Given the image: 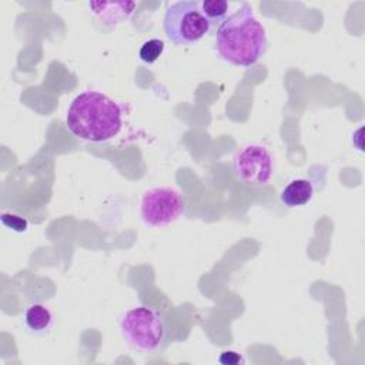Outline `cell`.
I'll use <instances>...</instances> for the list:
<instances>
[{"mask_svg": "<svg viewBox=\"0 0 365 365\" xmlns=\"http://www.w3.org/2000/svg\"><path fill=\"white\" fill-rule=\"evenodd\" d=\"M88 11L91 17L107 30L128 21L137 7L135 1H88Z\"/></svg>", "mask_w": 365, "mask_h": 365, "instance_id": "cell-7", "label": "cell"}, {"mask_svg": "<svg viewBox=\"0 0 365 365\" xmlns=\"http://www.w3.org/2000/svg\"><path fill=\"white\" fill-rule=\"evenodd\" d=\"M314 197V185L307 178L289 181L281 191L279 200L288 208H297L308 204Z\"/></svg>", "mask_w": 365, "mask_h": 365, "instance_id": "cell-8", "label": "cell"}, {"mask_svg": "<svg viewBox=\"0 0 365 365\" xmlns=\"http://www.w3.org/2000/svg\"><path fill=\"white\" fill-rule=\"evenodd\" d=\"M163 29L174 46H190L201 40L210 30L200 4L192 0H180L167 4Z\"/></svg>", "mask_w": 365, "mask_h": 365, "instance_id": "cell-4", "label": "cell"}, {"mask_svg": "<svg viewBox=\"0 0 365 365\" xmlns=\"http://www.w3.org/2000/svg\"><path fill=\"white\" fill-rule=\"evenodd\" d=\"M232 173L237 180L248 185H265L274 174V157L269 148L259 143L244 145L232 157Z\"/></svg>", "mask_w": 365, "mask_h": 365, "instance_id": "cell-6", "label": "cell"}, {"mask_svg": "<svg viewBox=\"0 0 365 365\" xmlns=\"http://www.w3.org/2000/svg\"><path fill=\"white\" fill-rule=\"evenodd\" d=\"M0 221L6 228L14 232H26L29 228V221L24 217L17 215L14 212H3L0 215Z\"/></svg>", "mask_w": 365, "mask_h": 365, "instance_id": "cell-12", "label": "cell"}, {"mask_svg": "<svg viewBox=\"0 0 365 365\" xmlns=\"http://www.w3.org/2000/svg\"><path fill=\"white\" fill-rule=\"evenodd\" d=\"M121 114L120 106L108 96L98 91H84L71 101L66 124L81 140L104 143L120 133Z\"/></svg>", "mask_w": 365, "mask_h": 365, "instance_id": "cell-2", "label": "cell"}, {"mask_svg": "<svg viewBox=\"0 0 365 365\" xmlns=\"http://www.w3.org/2000/svg\"><path fill=\"white\" fill-rule=\"evenodd\" d=\"M200 10L202 16L208 20L210 26L211 24H221L227 19L228 13V1L225 0H204L200 3Z\"/></svg>", "mask_w": 365, "mask_h": 365, "instance_id": "cell-10", "label": "cell"}, {"mask_svg": "<svg viewBox=\"0 0 365 365\" xmlns=\"http://www.w3.org/2000/svg\"><path fill=\"white\" fill-rule=\"evenodd\" d=\"M164 51V41L160 38H150L140 47V60L144 63H154L160 58V56Z\"/></svg>", "mask_w": 365, "mask_h": 365, "instance_id": "cell-11", "label": "cell"}, {"mask_svg": "<svg viewBox=\"0 0 365 365\" xmlns=\"http://www.w3.org/2000/svg\"><path fill=\"white\" fill-rule=\"evenodd\" d=\"M214 47L222 60L241 67L255 64L267 53L268 41L265 29L248 3H241L218 26Z\"/></svg>", "mask_w": 365, "mask_h": 365, "instance_id": "cell-1", "label": "cell"}, {"mask_svg": "<svg viewBox=\"0 0 365 365\" xmlns=\"http://www.w3.org/2000/svg\"><path fill=\"white\" fill-rule=\"evenodd\" d=\"M27 329L33 334L41 335L53 328L54 317L51 309L43 302H31L26 307L23 315Z\"/></svg>", "mask_w": 365, "mask_h": 365, "instance_id": "cell-9", "label": "cell"}, {"mask_svg": "<svg viewBox=\"0 0 365 365\" xmlns=\"http://www.w3.org/2000/svg\"><path fill=\"white\" fill-rule=\"evenodd\" d=\"M218 362L222 365H238V364H244V358L237 351H224L220 354Z\"/></svg>", "mask_w": 365, "mask_h": 365, "instance_id": "cell-13", "label": "cell"}, {"mask_svg": "<svg viewBox=\"0 0 365 365\" xmlns=\"http://www.w3.org/2000/svg\"><path fill=\"white\" fill-rule=\"evenodd\" d=\"M185 210L182 195L171 187H153L140 200V215L145 225L161 228L177 221Z\"/></svg>", "mask_w": 365, "mask_h": 365, "instance_id": "cell-5", "label": "cell"}, {"mask_svg": "<svg viewBox=\"0 0 365 365\" xmlns=\"http://www.w3.org/2000/svg\"><path fill=\"white\" fill-rule=\"evenodd\" d=\"M124 341L135 351L150 354L160 349L167 336V325L160 311L140 305L125 311L118 319Z\"/></svg>", "mask_w": 365, "mask_h": 365, "instance_id": "cell-3", "label": "cell"}]
</instances>
